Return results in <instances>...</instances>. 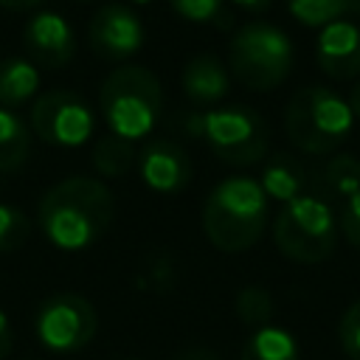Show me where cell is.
Instances as JSON below:
<instances>
[{"instance_id": "1", "label": "cell", "mask_w": 360, "mask_h": 360, "mask_svg": "<svg viewBox=\"0 0 360 360\" xmlns=\"http://www.w3.org/2000/svg\"><path fill=\"white\" fill-rule=\"evenodd\" d=\"M115 217V197L104 180L73 174L53 183L37 205L42 236L65 253H82L96 245Z\"/></svg>"}, {"instance_id": "2", "label": "cell", "mask_w": 360, "mask_h": 360, "mask_svg": "<svg viewBox=\"0 0 360 360\" xmlns=\"http://www.w3.org/2000/svg\"><path fill=\"white\" fill-rule=\"evenodd\" d=\"M270 200L256 177L231 174L219 180L202 205V233L222 253L250 250L267 231Z\"/></svg>"}, {"instance_id": "3", "label": "cell", "mask_w": 360, "mask_h": 360, "mask_svg": "<svg viewBox=\"0 0 360 360\" xmlns=\"http://www.w3.org/2000/svg\"><path fill=\"white\" fill-rule=\"evenodd\" d=\"M98 110L112 135L135 143L155 129L163 112L160 79L143 65H121L101 82Z\"/></svg>"}, {"instance_id": "4", "label": "cell", "mask_w": 360, "mask_h": 360, "mask_svg": "<svg viewBox=\"0 0 360 360\" xmlns=\"http://www.w3.org/2000/svg\"><path fill=\"white\" fill-rule=\"evenodd\" d=\"M354 129V112L349 101L323 84L301 87L284 107L287 141L304 155H329Z\"/></svg>"}, {"instance_id": "5", "label": "cell", "mask_w": 360, "mask_h": 360, "mask_svg": "<svg viewBox=\"0 0 360 360\" xmlns=\"http://www.w3.org/2000/svg\"><path fill=\"white\" fill-rule=\"evenodd\" d=\"M292 62V39L273 22H245L228 42V70L242 87L253 93H267L284 84Z\"/></svg>"}, {"instance_id": "6", "label": "cell", "mask_w": 360, "mask_h": 360, "mask_svg": "<svg viewBox=\"0 0 360 360\" xmlns=\"http://www.w3.org/2000/svg\"><path fill=\"white\" fill-rule=\"evenodd\" d=\"M273 245L298 264H321L335 253L338 217L318 194H301L284 202L273 219Z\"/></svg>"}, {"instance_id": "7", "label": "cell", "mask_w": 360, "mask_h": 360, "mask_svg": "<svg viewBox=\"0 0 360 360\" xmlns=\"http://www.w3.org/2000/svg\"><path fill=\"white\" fill-rule=\"evenodd\" d=\"M200 138L228 166L262 163L270 149L267 121L253 107H245V104H225L202 112Z\"/></svg>"}, {"instance_id": "8", "label": "cell", "mask_w": 360, "mask_h": 360, "mask_svg": "<svg viewBox=\"0 0 360 360\" xmlns=\"http://www.w3.org/2000/svg\"><path fill=\"white\" fill-rule=\"evenodd\" d=\"M98 329L96 307L79 292H53L48 295L34 315L37 340L56 354H70L93 343Z\"/></svg>"}, {"instance_id": "9", "label": "cell", "mask_w": 360, "mask_h": 360, "mask_svg": "<svg viewBox=\"0 0 360 360\" xmlns=\"http://www.w3.org/2000/svg\"><path fill=\"white\" fill-rule=\"evenodd\" d=\"M31 132L59 149L84 146L96 132V115L90 104L73 90H45L31 101Z\"/></svg>"}, {"instance_id": "10", "label": "cell", "mask_w": 360, "mask_h": 360, "mask_svg": "<svg viewBox=\"0 0 360 360\" xmlns=\"http://www.w3.org/2000/svg\"><path fill=\"white\" fill-rule=\"evenodd\" d=\"M87 45L104 62H127L143 45V22L135 8L107 3L87 22Z\"/></svg>"}, {"instance_id": "11", "label": "cell", "mask_w": 360, "mask_h": 360, "mask_svg": "<svg viewBox=\"0 0 360 360\" xmlns=\"http://www.w3.org/2000/svg\"><path fill=\"white\" fill-rule=\"evenodd\" d=\"M22 45L37 68L59 70L76 56V37L70 22L56 11H37L22 31Z\"/></svg>"}, {"instance_id": "12", "label": "cell", "mask_w": 360, "mask_h": 360, "mask_svg": "<svg viewBox=\"0 0 360 360\" xmlns=\"http://www.w3.org/2000/svg\"><path fill=\"white\" fill-rule=\"evenodd\" d=\"M135 166H138L143 186L158 194H177L191 180V160H188L186 149L169 138L149 141L138 152Z\"/></svg>"}, {"instance_id": "13", "label": "cell", "mask_w": 360, "mask_h": 360, "mask_svg": "<svg viewBox=\"0 0 360 360\" xmlns=\"http://www.w3.org/2000/svg\"><path fill=\"white\" fill-rule=\"evenodd\" d=\"M315 62L335 82L357 79L360 76V25L352 20H335L318 28Z\"/></svg>"}, {"instance_id": "14", "label": "cell", "mask_w": 360, "mask_h": 360, "mask_svg": "<svg viewBox=\"0 0 360 360\" xmlns=\"http://www.w3.org/2000/svg\"><path fill=\"white\" fill-rule=\"evenodd\" d=\"M183 93L197 107H217L231 90V70L214 53H197L180 73Z\"/></svg>"}, {"instance_id": "15", "label": "cell", "mask_w": 360, "mask_h": 360, "mask_svg": "<svg viewBox=\"0 0 360 360\" xmlns=\"http://www.w3.org/2000/svg\"><path fill=\"white\" fill-rule=\"evenodd\" d=\"M259 186L267 194V200L284 205V202L307 194V169L292 155L276 152L273 158L264 160L262 174H259Z\"/></svg>"}, {"instance_id": "16", "label": "cell", "mask_w": 360, "mask_h": 360, "mask_svg": "<svg viewBox=\"0 0 360 360\" xmlns=\"http://www.w3.org/2000/svg\"><path fill=\"white\" fill-rule=\"evenodd\" d=\"M39 96V68L28 56H6L0 62V107L17 110Z\"/></svg>"}, {"instance_id": "17", "label": "cell", "mask_w": 360, "mask_h": 360, "mask_svg": "<svg viewBox=\"0 0 360 360\" xmlns=\"http://www.w3.org/2000/svg\"><path fill=\"white\" fill-rule=\"evenodd\" d=\"M239 360H301V346L290 329L264 323L245 340Z\"/></svg>"}, {"instance_id": "18", "label": "cell", "mask_w": 360, "mask_h": 360, "mask_svg": "<svg viewBox=\"0 0 360 360\" xmlns=\"http://www.w3.org/2000/svg\"><path fill=\"white\" fill-rule=\"evenodd\" d=\"M31 127L8 107H0V174H14L31 155Z\"/></svg>"}, {"instance_id": "19", "label": "cell", "mask_w": 360, "mask_h": 360, "mask_svg": "<svg viewBox=\"0 0 360 360\" xmlns=\"http://www.w3.org/2000/svg\"><path fill=\"white\" fill-rule=\"evenodd\" d=\"M93 169L104 177V180H115V177H124L132 166H135V160H138V155H135V146H132V141H127V138H121V135H101L96 143H93Z\"/></svg>"}, {"instance_id": "20", "label": "cell", "mask_w": 360, "mask_h": 360, "mask_svg": "<svg viewBox=\"0 0 360 360\" xmlns=\"http://www.w3.org/2000/svg\"><path fill=\"white\" fill-rule=\"evenodd\" d=\"M290 17L307 28H323L346 14H360V0H284Z\"/></svg>"}, {"instance_id": "21", "label": "cell", "mask_w": 360, "mask_h": 360, "mask_svg": "<svg viewBox=\"0 0 360 360\" xmlns=\"http://www.w3.org/2000/svg\"><path fill=\"white\" fill-rule=\"evenodd\" d=\"M321 186L329 197L335 200H346L354 191H360V160L354 155H335L326 160V166L321 169Z\"/></svg>"}, {"instance_id": "22", "label": "cell", "mask_w": 360, "mask_h": 360, "mask_svg": "<svg viewBox=\"0 0 360 360\" xmlns=\"http://www.w3.org/2000/svg\"><path fill=\"white\" fill-rule=\"evenodd\" d=\"M233 309H236V315H239V321H242L245 326L259 329V326L270 323L276 304H273V295H270L264 287H259V284H248V287H242V290L236 292Z\"/></svg>"}, {"instance_id": "23", "label": "cell", "mask_w": 360, "mask_h": 360, "mask_svg": "<svg viewBox=\"0 0 360 360\" xmlns=\"http://www.w3.org/2000/svg\"><path fill=\"white\" fill-rule=\"evenodd\" d=\"M31 236V222L28 217L8 205V202H0V253H14L20 250Z\"/></svg>"}, {"instance_id": "24", "label": "cell", "mask_w": 360, "mask_h": 360, "mask_svg": "<svg viewBox=\"0 0 360 360\" xmlns=\"http://www.w3.org/2000/svg\"><path fill=\"white\" fill-rule=\"evenodd\" d=\"M174 14H180L188 22H217L228 25L225 17V0H169Z\"/></svg>"}, {"instance_id": "25", "label": "cell", "mask_w": 360, "mask_h": 360, "mask_svg": "<svg viewBox=\"0 0 360 360\" xmlns=\"http://www.w3.org/2000/svg\"><path fill=\"white\" fill-rule=\"evenodd\" d=\"M338 340L349 360H360V301L349 304L338 323Z\"/></svg>"}, {"instance_id": "26", "label": "cell", "mask_w": 360, "mask_h": 360, "mask_svg": "<svg viewBox=\"0 0 360 360\" xmlns=\"http://www.w3.org/2000/svg\"><path fill=\"white\" fill-rule=\"evenodd\" d=\"M338 231L343 233V239L360 250V191H354L352 197H346L340 202V214H338Z\"/></svg>"}, {"instance_id": "27", "label": "cell", "mask_w": 360, "mask_h": 360, "mask_svg": "<svg viewBox=\"0 0 360 360\" xmlns=\"http://www.w3.org/2000/svg\"><path fill=\"white\" fill-rule=\"evenodd\" d=\"M14 349V332H11V323H8V315L0 309V360H6Z\"/></svg>"}, {"instance_id": "28", "label": "cell", "mask_w": 360, "mask_h": 360, "mask_svg": "<svg viewBox=\"0 0 360 360\" xmlns=\"http://www.w3.org/2000/svg\"><path fill=\"white\" fill-rule=\"evenodd\" d=\"M236 8H242V11H248V14H262V11H267L270 6H273V0H231Z\"/></svg>"}, {"instance_id": "29", "label": "cell", "mask_w": 360, "mask_h": 360, "mask_svg": "<svg viewBox=\"0 0 360 360\" xmlns=\"http://www.w3.org/2000/svg\"><path fill=\"white\" fill-rule=\"evenodd\" d=\"M174 360H219L211 349H200V346H194V349H186V352H180Z\"/></svg>"}, {"instance_id": "30", "label": "cell", "mask_w": 360, "mask_h": 360, "mask_svg": "<svg viewBox=\"0 0 360 360\" xmlns=\"http://www.w3.org/2000/svg\"><path fill=\"white\" fill-rule=\"evenodd\" d=\"M39 3L42 0H0V6L8 11H28V8H37Z\"/></svg>"}, {"instance_id": "31", "label": "cell", "mask_w": 360, "mask_h": 360, "mask_svg": "<svg viewBox=\"0 0 360 360\" xmlns=\"http://www.w3.org/2000/svg\"><path fill=\"white\" fill-rule=\"evenodd\" d=\"M349 107H352V112H354V118H360V79L354 82V87L349 90Z\"/></svg>"}, {"instance_id": "32", "label": "cell", "mask_w": 360, "mask_h": 360, "mask_svg": "<svg viewBox=\"0 0 360 360\" xmlns=\"http://www.w3.org/2000/svg\"><path fill=\"white\" fill-rule=\"evenodd\" d=\"M135 6H146V3H152V0H132Z\"/></svg>"}, {"instance_id": "33", "label": "cell", "mask_w": 360, "mask_h": 360, "mask_svg": "<svg viewBox=\"0 0 360 360\" xmlns=\"http://www.w3.org/2000/svg\"><path fill=\"white\" fill-rule=\"evenodd\" d=\"M121 360H132V357H121Z\"/></svg>"}, {"instance_id": "34", "label": "cell", "mask_w": 360, "mask_h": 360, "mask_svg": "<svg viewBox=\"0 0 360 360\" xmlns=\"http://www.w3.org/2000/svg\"><path fill=\"white\" fill-rule=\"evenodd\" d=\"M79 3H87V0H79Z\"/></svg>"}, {"instance_id": "35", "label": "cell", "mask_w": 360, "mask_h": 360, "mask_svg": "<svg viewBox=\"0 0 360 360\" xmlns=\"http://www.w3.org/2000/svg\"><path fill=\"white\" fill-rule=\"evenodd\" d=\"M0 188H3V186H0Z\"/></svg>"}]
</instances>
